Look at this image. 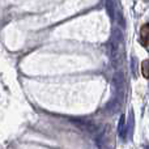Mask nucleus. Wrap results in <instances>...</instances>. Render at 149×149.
<instances>
[{
    "label": "nucleus",
    "mask_w": 149,
    "mask_h": 149,
    "mask_svg": "<svg viewBox=\"0 0 149 149\" xmlns=\"http://www.w3.org/2000/svg\"><path fill=\"white\" fill-rule=\"evenodd\" d=\"M148 38H149V25L144 24L140 29V43L144 46V49H148Z\"/></svg>",
    "instance_id": "nucleus-1"
},
{
    "label": "nucleus",
    "mask_w": 149,
    "mask_h": 149,
    "mask_svg": "<svg viewBox=\"0 0 149 149\" xmlns=\"http://www.w3.org/2000/svg\"><path fill=\"white\" fill-rule=\"evenodd\" d=\"M141 73L143 76L145 77V79H148V60H144V62L141 63Z\"/></svg>",
    "instance_id": "nucleus-2"
}]
</instances>
